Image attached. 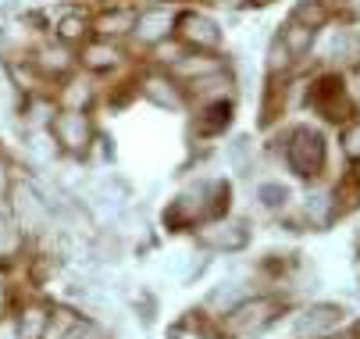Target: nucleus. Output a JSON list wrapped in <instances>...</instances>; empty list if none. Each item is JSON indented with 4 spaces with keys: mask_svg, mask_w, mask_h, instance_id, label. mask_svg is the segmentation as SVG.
Here are the masks:
<instances>
[{
    "mask_svg": "<svg viewBox=\"0 0 360 339\" xmlns=\"http://www.w3.org/2000/svg\"><path fill=\"white\" fill-rule=\"evenodd\" d=\"M153 54H158V61H161V65H168V68H172L175 61H182V58H186V43L168 36V39H161V43H153Z\"/></svg>",
    "mask_w": 360,
    "mask_h": 339,
    "instance_id": "412c9836",
    "label": "nucleus"
},
{
    "mask_svg": "<svg viewBox=\"0 0 360 339\" xmlns=\"http://www.w3.org/2000/svg\"><path fill=\"white\" fill-rule=\"evenodd\" d=\"M239 297H243V289H236V282H225V286H218L214 293L207 297V307H221V311H225V307H232Z\"/></svg>",
    "mask_w": 360,
    "mask_h": 339,
    "instance_id": "b1692460",
    "label": "nucleus"
},
{
    "mask_svg": "<svg viewBox=\"0 0 360 339\" xmlns=\"http://www.w3.org/2000/svg\"><path fill=\"white\" fill-rule=\"evenodd\" d=\"M72 65H75V58L68 51V43H61V39H54V43H46V46L36 51V68L43 75H68Z\"/></svg>",
    "mask_w": 360,
    "mask_h": 339,
    "instance_id": "1a4fd4ad",
    "label": "nucleus"
},
{
    "mask_svg": "<svg viewBox=\"0 0 360 339\" xmlns=\"http://www.w3.org/2000/svg\"><path fill=\"white\" fill-rule=\"evenodd\" d=\"M175 29H179V39L186 46H193V51H214V46H221V39H225L221 25L211 15H203V11L179 15L175 18Z\"/></svg>",
    "mask_w": 360,
    "mask_h": 339,
    "instance_id": "f03ea898",
    "label": "nucleus"
},
{
    "mask_svg": "<svg viewBox=\"0 0 360 339\" xmlns=\"http://www.w3.org/2000/svg\"><path fill=\"white\" fill-rule=\"evenodd\" d=\"M332 211H335V200L325 197V193H314V197H307V204H303V215L311 218L314 225H328Z\"/></svg>",
    "mask_w": 360,
    "mask_h": 339,
    "instance_id": "f3484780",
    "label": "nucleus"
},
{
    "mask_svg": "<svg viewBox=\"0 0 360 339\" xmlns=\"http://www.w3.org/2000/svg\"><path fill=\"white\" fill-rule=\"evenodd\" d=\"M79 61H82L89 72H111V68H118L122 54L115 51V46H111L108 39H93V43H86V46H82Z\"/></svg>",
    "mask_w": 360,
    "mask_h": 339,
    "instance_id": "ddd939ff",
    "label": "nucleus"
},
{
    "mask_svg": "<svg viewBox=\"0 0 360 339\" xmlns=\"http://www.w3.org/2000/svg\"><path fill=\"white\" fill-rule=\"evenodd\" d=\"M46 335H50V307H43V304L22 307L18 325H15V339H46Z\"/></svg>",
    "mask_w": 360,
    "mask_h": 339,
    "instance_id": "9d476101",
    "label": "nucleus"
},
{
    "mask_svg": "<svg viewBox=\"0 0 360 339\" xmlns=\"http://www.w3.org/2000/svg\"><path fill=\"white\" fill-rule=\"evenodd\" d=\"M346 154L349 158H360V122L346 132Z\"/></svg>",
    "mask_w": 360,
    "mask_h": 339,
    "instance_id": "bb28decb",
    "label": "nucleus"
},
{
    "mask_svg": "<svg viewBox=\"0 0 360 339\" xmlns=\"http://www.w3.org/2000/svg\"><path fill=\"white\" fill-rule=\"evenodd\" d=\"M150 4H165V0H150Z\"/></svg>",
    "mask_w": 360,
    "mask_h": 339,
    "instance_id": "c756f323",
    "label": "nucleus"
},
{
    "mask_svg": "<svg viewBox=\"0 0 360 339\" xmlns=\"http://www.w3.org/2000/svg\"><path fill=\"white\" fill-rule=\"evenodd\" d=\"M282 43L289 46L292 58H296V54H303V51H311V43H314V29L292 18V22L285 25V32H282Z\"/></svg>",
    "mask_w": 360,
    "mask_h": 339,
    "instance_id": "dca6fc26",
    "label": "nucleus"
},
{
    "mask_svg": "<svg viewBox=\"0 0 360 339\" xmlns=\"http://www.w3.org/2000/svg\"><path fill=\"white\" fill-rule=\"evenodd\" d=\"M96 36L100 39H115V36H129L136 29V11L132 8H115V11H104L96 22H93Z\"/></svg>",
    "mask_w": 360,
    "mask_h": 339,
    "instance_id": "9b49d317",
    "label": "nucleus"
},
{
    "mask_svg": "<svg viewBox=\"0 0 360 339\" xmlns=\"http://www.w3.org/2000/svg\"><path fill=\"white\" fill-rule=\"evenodd\" d=\"M353 11H356V15H360V0H353Z\"/></svg>",
    "mask_w": 360,
    "mask_h": 339,
    "instance_id": "c85d7f7f",
    "label": "nucleus"
},
{
    "mask_svg": "<svg viewBox=\"0 0 360 339\" xmlns=\"http://www.w3.org/2000/svg\"><path fill=\"white\" fill-rule=\"evenodd\" d=\"M15 243H18V232H15V225H11L8 211L0 207V254H8V250H15Z\"/></svg>",
    "mask_w": 360,
    "mask_h": 339,
    "instance_id": "393cba45",
    "label": "nucleus"
},
{
    "mask_svg": "<svg viewBox=\"0 0 360 339\" xmlns=\"http://www.w3.org/2000/svg\"><path fill=\"white\" fill-rule=\"evenodd\" d=\"M175 11L172 8H165V4H153V8H143V11H136V39L139 43H146V46H153V43H161V39H168L172 36V29H175Z\"/></svg>",
    "mask_w": 360,
    "mask_h": 339,
    "instance_id": "39448f33",
    "label": "nucleus"
},
{
    "mask_svg": "<svg viewBox=\"0 0 360 339\" xmlns=\"http://www.w3.org/2000/svg\"><path fill=\"white\" fill-rule=\"evenodd\" d=\"M143 96L150 104H158V108H165V111H182V89L175 86V79L172 75H161V72H153V75H146L143 79Z\"/></svg>",
    "mask_w": 360,
    "mask_h": 339,
    "instance_id": "0eeeda50",
    "label": "nucleus"
},
{
    "mask_svg": "<svg viewBox=\"0 0 360 339\" xmlns=\"http://www.w3.org/2000/svg\"><path fill=\"white\" fill-rule=\"evenodd\" d=\"M325 18H328V11L318 4V0H300V8H296V22H303V25L318 29Z\"/></svg>",
    "mask_w": 360,
    "mask_h": 339,
    "instance_id": "5701e85b",
    "label": "nucleus"
},
{
    "mask_svg": "<svg viewBox=\"0 0 360 339\" xmlns=\"http://www.w3.org/2000/svg\"><path fill=\"white\" fill-rule=\"evenodd\" d=\"M275 318V304L271 300H250V304H243L236 314H229V332H236V335H250V332H261L268 321Z\"/></svg>",
    "mask_w": 360,
    "mask_h": 339,
    "instance_id": "423d86ee",
    "label": "nucleus"
},
{
    "mask_svg": "<svg viewBox=\"0 0 360 339\" xmlns=\"http://www.w3.org/2000/svg\"><path fill=\"white\" fill-rule=\"evenodd\" d=\"M289 65H292V51L282 43V36H275L268 46V72H285Z\"/></svg>",
    "mask_w": 360,
    "mask_h": 339,
    "instance_id": "4be33fe9",
    "label": "nucleus"
},
{
    "mask_svg": "<svg viewBox=\"0 0 360 339\" xmlns=\"http://www.w3.org/2000/svg\"><path fill=\"white\" fill-rule=\"evenodd\" d=\"M246 158H253V147H250V136H239V139L232 143V161H236L239 168H246Z\"/></svg>",
    "mask_w": 360,
    "mask_h": 339,
    "instance_id": "a878e982",
    "label": "nucleus"
},
{
    "mask_svg": "<svg viewBox=\"0 0 360 339\" xmlns=\"http://www.w3.org/2000/svg\"><path fill=\"white\" fill-rule=\"evenodd\" d=\"M86 32H89V22H86L82 15H68V18L58 22V39H61V43H75V39H82Z\"/></svg>",
    "mask_w": 360,
    "mask_h": 339,
    "instance_id": "aec40b11",
    "label": "nucleus"
},
{
    "mask_svg": "<svg viewBox=\"0 0 360 339\" xmlns=\"http://www.w3.org/2000/svg\"><path fill=\"white\" fill-rule=\"evenodd\" d=\"M61 101H65V108L82 111V108L93 101V86H89L86 79H75V82H68V86L61 89Z\"/></svg>",
    "mask_w": 360,
    "mask_h": 339,
    "instance_id": "a211bd4d",
    "label": "nucleus"
},
{
    "mask_svg": "<svg viewBox=\"0 0 360 339\" xmlns=\"http://www.w3.org/2000/svg\"><path fill=\"white\" fill-rule=\"evenodd\" d=\"M65 339H96V328H93L89 321H82V325H75V328H72Z\"/></svg>",
    "mask_w": 360,
    "mask_h": 339,
    "instance_id": "cd10ccee",
    "label": "nucleus"
},
{
    "mask_svg": "<svg viewBox=\"0 0 360 339\" xmlns=\"http://www.w3.org/2000/svg\"><path fill=\"white\" fill-rule=\"evenodd\" d=\"M172 72H175L179 79H203V75L221 72V61H218V58H211V54H186L182 61H175V65H172Z\"/></svg>",
    "mask_w": 360,
    "mask_h": 339,
    "instance_id": "2eb2a0df",
    "label": "nucleus"
},
{
    "mask_svg": "<svg viewBox=\"0 0 360 339\" xmlns=\"http://www.w3.org/2000/svg\"><path fill=\"white\" fill-rule=\"evenodd\" d=\"M50 129H54V143L61 151H68V154H86L93 147V139H96V129H93L89 115L86 111H72V108L58 111L54 122H50Z\"/></svg>",
    "mask_w": 360,
    "mask_h": 339,
    "instance_id": "f257e3e1",
    "label": "nucleus"
},
{
    "mask_svg": "<svg viewBox=\"0 0 360 339\" xmlns=\"http://www.w3.org/2000/svg\"><path fill=\"white\" fill-rule=\"evenodd\" d=\"M203 243L214 250H243L250 243V229H246V222H221L203 232Z\"/></svg>",
    "mask_w": 360,
    "mask_h": 339,
    "instance_id": "6e6552de",
    "label": "nucleus"
},
{
    "mask_svg": "<svg viewBox=\"0 0 360 339\" xmlns=\"http://www.w3.org/2000/svg\"><path fill=\"white\" fill-rule=\"evenodd\" d=\"M229 122H232V104L229 101H211L207 108H203V115H196V132H207V136H214V132H221V129H229Z\"/></svg>",
    "mask_w": 360,
    "mask_h": 339,
    "instance_id": "4468645a",
    "label": "nucleus"
},
{
    "mask_svg": "<svg viewBox=\"0 0 360 339\" xmlns=\"http://www.w3.org/2000/svg\"><path fill=\"white\" fill-rule=\"evenodd\" d=\"M257 200H261V207H268V211H278L289 200V189L278 186V182H261L257 186Z\"/></svg>",
    "mask_w": 360,
    "mask_h": 339,
    "instance_id": "6ab92c4d",
    "label": "nucleus"
},
{
    "mask_svg": "<svg viewBox=\"0 0 360 339\" xmlns=\"http://www.w3.org/2000/svg\"><path fill=\"white\" fill-rule=\"evenodd\" d=\"M339 318H342L339 307H332V304H318V307H311V311H303V318L296 321V332H300V335H318V332L335 328Z\"/></svg>",
    "mask_w": 360,
    "mask_h": 339,
    "instance_id": "f8f14e48",
    "label": "nucleus"
},
{
    "mask_svg": "<svg viewBox=\"0 0 360 339\" xmlns=\"http://www.w3.org/2000/svg\"><path fill=\"white\" fill-rule=\"evenodd\" d=\"M321 161H325L321 136L314 129H296L292 132V143H289V165H292V172L303 175V179H311V175H318Z\"/></svg>",
    "mask_w": 360,
    "mask_h": 339,
    "instance_id": "7ed1b4c3",
    "label": "nucleus"
},
{
    "mask_svg": "<svg viewBox=\"0 0 360 339\" xmlns=\"http://www.w3.org/2000/svg\"><path fill=\"white\" fill-rule=\"evenodd\" d=\"M15 218H18L22 229L43 232L46 222H50V200L43 197L36 186L22 182V186H15Z\"/></svg>",
    "mask_w": 360,
    "mask_h": 339,
    "instance_id": "20e7f679",
    "label": "nucleus"
}]
</instances>
